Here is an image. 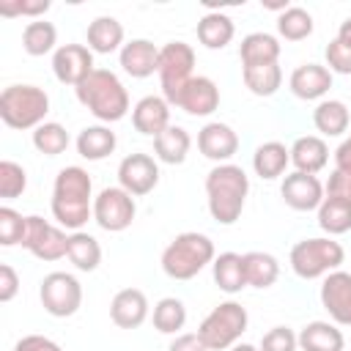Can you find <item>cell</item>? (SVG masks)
<instances>
[{"instance_id": "cell-40", "label": "cell", "mask_w": 351, "mask_h": 351, "mask_svg": "<svg viewBox=\"0 0 351 351\" xmlns=\"http://www.w3.org/2000/svg\"><path fill=\"white\" fill-rule=\"evenodd\" d=\"M27 189V173L22 165L3 159L0 162V197L3 200H14Z\"/></svg>"}, {"instance_id": "cell-27", "label": "cell", "mask_w": 351, "mask_h": 351, "mask_svg": "<svg viewBox=\"0 0 351 351\" xmlns=\"http://www.w3.org/2000/svg\"><path fill=\"white\" fill-rule=\"evenodd\" d=\"M299 348L302 351H343L346 348V337L337 329V324L310 321L299 332Z\"/></svg>"}, {"instance_id": "cell-3", "label": "cell", "mask_w": 351, "mask_h": 351, "mask_svg": "<svg viewBox=\"0 0 351 351\" xmlns=\"http://www.w3.org/2000/svg\"><path fill=\"white\" fill-rule=\"evenodd\" d=\"M77 101L101 123H115L129 112V90L123 88L121 77L110 69H96L88 80L77 88Z\"/></svg>"}, {"instance_id": "cell-43", "label": "cell", "mask_w": 351, "mask_h": 351, "mask_svg": "<svg viewBox=\"0 0 351 351\" xmlns=\"http://www.w3.org/2000/svg\"><path fill=\"white\" fill-rule=\"evenodd\" d=\"M324 58H326V69L332 74H351V47L343 44L340 38H332L326 44Z\"/></svg>"}, {"instance_id": "cell-6", "label": "cell", "mask_w": 351, "mask_h": 351, "mask_svg": "<svg viewBox=\"0 0 351 351\" xmlns=\"http://www.w3.org/2000/svg\"><path fill=\"white\" fill-rule=\"evenodd\" d=\"M291 269L302 280H318L326 277L329 271H337L340 263L346 261V250L340 241L332 236H313L302 239L291 247Z\"/></svg>"}, {"instance_id": "cell-2", "label": "cell", "mask_w": 351, "mask_h": 351, "mask_svg": "<svg viewBox=\"0 0 351 351\" xmlns=\"http://www.w3.org/2000/svg\"><path fill=\"white\" fill-rule=\"evenodd\" d=\"M250 192V178L247 173L233 165H217L208 170L206 176V197H208V214L219 222V225H233L241 211H244V200Z\"/></svg>"}, {"instance_id": "cell-34", "label": "cell", "mask_w": 351, "mask_h": 351, "mask_svg": "<svg viewBox=\"0 0 351 351\" xmlns=\"http://www.w3.org/2000/svg\"><path fill=\"white\" fill-rule=\"evenodd\" d=\"M244 85L255 96H274L282 85V69L280 63H266V66H247L241 69Z\"/></svg>"}, {"instance_id": "cell-15", "label": "cell", "mask_w": 351, "mask_h": 351, "mask_svg": "<svg viewBox=\"0 0 351 351\" xmlns=\"http://www.w3.org/2000/svg\"><path fill=\"white\" fill-rule=\"evenodd\" d=\"M280 195L285 200V206H291L293 211H318V206L324 203V184L318 181V176L310 173H288L282 178Z\"/></svg>"}, {"instance_id": "cell-24", "label": "cell", "mask_w": 351, "mask_h": 351, "mask_svg": "<svg viewBox=\"0 0 351 351\" xmlns=\"http://www.w3.org/2000/svg\"><path fill=\"white\" fill-rule=\"evenodd\" d=\"M88 49L99 52V55H110V52H121L123 49V25L115 16H96L88 25Z\"/></svg>"}, {"instance_id": "cell-19", "label": "cell", "mask_w": 351, "mask_h": 351, "mask_svg": "<svg viewBox=\"0 0 351 351\" xmlns=\"http://www.w3.org/2000/svg\"><path fill=\"white\" fill-rule=\"evenodd\" d=\"M291 93L302 101H315V99H324L332 88V71L321 63H302L293 69L291 80Z\"/></svg>"}, {"instance_id": "cell-23", "label": "cell", "mask_w": 351, "mask_h": 351, "mask_svg": "<svg viewBox=\"0 0 351 351\" xmlns=\"http://www.w3.org/2000/svg\"><path fill=\"white\" fill-rule=\"evenodd\" d=\"M74 145H77V154H80L82 159H88V162H101V159H107V156L115 151L118 137H115V132H112L110 126L96 123V126H85V129L77 134Z\"/></svg>"}, {"instance_id": "cell-31", "label": "cell", "mask_w": 351, "mask_h": 351, "mask_svg": "<svg viewBox=\"0 0 351 351\" xmlns=\"http://www.w3.org/2000/svg\"><path fill=\"white\" fill-rule=\"evenodd\" d=\"M189 145H192V137L184 126H176L170 123L162 134L154 137V151H156V159L165 162V165H181L189 154Z\"/></svg>"}, {"instance_id": "cell-39", "label": "cell", "mask_w": 351, "mask_h": 351, "mask_svg": "<svg viewBox=\"0 0 351 351\" xmlns=\"http://www.w3.org/2000/svg\"><path fill=\"white\" fill-rule=\"evenodd\" d=\"M277 33L285 41H304L313 33V16H310V11H304L299 5H288L277 16Z\"/></svg>"}, {"instance_id": "cell-38", "label": "cell", "mask_w": 351, "mask_h": 351, "mask_svg": "<svg viewBox=\"0 0 351 351\" xmlns=\"http://www.w3.org/2000/svg\"><path fill=\"white\" fill-rule=\"evenodd\" d=\"M71 137L63 123L58 121H44L38 129H33V148L44 156H60L69 148Z\"/></svg>"}, {"instance_id": "cell-21", "label": "cell", "mask_w": 351, "mask_h": 351, "mask_svg": "<svg viewBox=\"0 0 351 351\" xmlns=\"http://www.w3.org/2000/svg\"><path fill=\"white\" fill-rule=\"evenodd\" d=\"M132 123L140 134L156 137L170 126V104L165 96H143L134 107H132Z\"/></svg>"}, {"instance_id": "cell-51", "label": "cell", "mask_w": 351, "mask_h": 351, "mask_svg": "<svg viewBox=\"0 0 351 351\" xmlns=\"http://www.w3.org/2000/svg\"><path fill=\"white\" fill-rule=\"evenodd\" d=\"M230 351H261L258 346H252V343H236Z\"/></svg>"}, {"instance_id": "cell-4", "label": "cell", "mask_w": 351, "mask_h": 351, "mask_svg": "<svg viewBox=\"0 0 351 351\" xmlns=\"http://www.w3.org/2000/svg\"><path fill=\"white\" fill-rule=\"evenodd\" d=\"M214 241L206 233L186 230L178 233L162 252V271L170 280H192L197 277L208 263H214Z\"/></svg>"}, {"instance_id": "cell-30", "label": "cell", "mask_w": 351, "mask_h": 351, "mask_svg": "<svg viewBox=\"0 0 351 351\" xmlns=\"http://www.w3.org/2000/svg\"><path fill=\"white\" fill-rule=\"evenodd\" d=\"M211 274L219 291L225 293H239L241 288H247V277H244V261L239 252H219L211 263Z\"/></svg>"}, {"instance_id": "cell-7", "label": "cell", "mask_w": 351, "mask_h": 351, "mask_svg": "<svg viewBox=\"0 0 351 351\" xmlns=\"http://www.w3.org/2000/svg\"><path fill=\"white\" fill-rule=\"evenodd\" d=\"M247 324H250V315H247V307L241 302H219L197 326V335L200 340L206 343L208 351H225V348H233L241 335L247 332Z\"/></svg>"}, {"instance_id": "cell-33", "label": "cell", "mask_w": 351, "mask_h": 351, "mask_svg": "<svg viewBox=\"0 0 351 351\" xmlns=\"http://www.w3.org/2000/svg\"><path fill=\"white\" fill-rule=\"evenodd\" d=\"M71 263H74V269H80V271H96L99 269V263H101V247H99V241L90 236V233H85V230H74L71 236H69V255H66Z\"/></svg>"}, {"instance_id": "cell-16", "label": "cell", "mask_w": 351, "mask_h": 351, "mask_svg": "<svg viewBox=\"0 0 351 351\" xmlns=\"http://www.w3.org/2000/svg\"><path fill=\"white\" fill-rule=\"evenodd\" d=\"M197 148L206 159L217 162V165H225L233 159V154L239 151V134L228 126V123H219V121H211L206 123L200 132H197Z\"/></svg>"}, {"instance_id": "cell-47", "label": "cell", "mask_w": 351, "mask_h": 351, "mask_svg": "<svg viewBox=\"0 0 351 351\" xmlns=\"http://www.w3.org/2000/svg\"><path fill=\"white\" fill-rule=\"evenodd\" d=\"M19 291V277L14 271V266L3 263L0 266V302H11Z\"/></svg>"}, {"instance_id": "cell-29", "label": "cell", "mask_w": 351, "mask_h": 351, "mask_svg": "<svg viewBox=\"0 0 351 351\" xmlns=\"http://www.w3.org/2000/svg\"><path fill=\"white\" fill-rule=\"evenodd\" d=\"M313 123L324 137H340L343 132H348L351 112L340 99H321L313 110Z\"/></svg>"}, {"instance_id": "cell-26", "label": "cell", "mask_w": 351, "mask_h": 351, "mask_svg": "<svg viewBox=\"0 0 351 351\" xmlns=\"http://www.w3.org/2000/svg\"><path fill=\"white\" fill-rule=\"evenodd\" d=\"M291 165V148H285L282 143L277 140H269V143H261L252 154V170L255 176H261L263 181H274L280 178Z\"/></svg>"}, {"instance_id": "cell-46", "label": "cell", "mask_w": 351, "mask_h": 351, "mask_svg": "<svg viewBox=\"0 0 351 351\" xmlns=\"http://www.w3.org/2000/svg\"><path fill=\"white\" fill-rule=\"evenodd\" d=\"M14 351H63V348L47 335H25L16 340Z\"/></svg>"}, {"instance_id": "cell-36", "label": "cell", "mask_w": 351, "mask_h": 351, "mask_svg": "<svg viewBox=\"0 0 351 351\" xmlns=\"http://www.w3.org/2000/svg\"><path fill=\"white\" fill-rule=\"evenodd\" d=\"M186 324V307L176 296H165L154 304V329L162 335H178Z\"/></svg>"}, {"instance_id": "cell-9", "label": "cell", "mask_w": 351, "mask_h": 351, "mask_svg": "<svg viewBox=\"0 0 351 351\" xmlns=\"http://www.w3.org/2000/svg\"><path fill=\"white\" fill-rule=\"evenodd\" d=\"M38 299L41 307L52 315V318H69L80 310L82 304V285L74 274L69 271H49L41 280L38 288Z\"/></svg>"}, {"instance_id": "cell-17", "label": "cell", "mask_w": 351, "mask_h": 351, "mask_svg": "<svg viewBox=\"0 0 351 351\" xmlns=\"http://www.w3.org/2000/svg\"><path fill=\"white\" fill-rule=\"evenodd\" d=\"M176 107L184 110V112H189V115H195V118L211 115L219 107V88H217V82L211 77H200V74L192 77L186 82V88L181 90Z\"/></svg>"}, {"instance_id": "cell-20", "label": "cell", "mask_w": 351, "mask_h": 351, "mask_svg": "<svg viewBox=\"0 0 351 351\" xmlns=\"http://www.w3.org/2000/svg\"><path fill=\"white\" fill-rule=\"evenodd\" d=\"M110 318L121 329H137L148 318V299L140 288H121L110 302Z\"/></svg>"}, {"instance_id": "cell-32", "label": "cell", "mask_w": 351, "mask_h": 351, "mask_svg": "<svg viewBox=\"0 0 351 351\" xmlns=\"http://www.w3.org/2000/svg\"><path fill=\"white\" fill-rule=\"evenodd\" d=\"M244 261V277H247V285L252 288H269L277 282L280 277V261L271 255V252H244L241 255Z\"/></svg>"}, {"instance_id": "cell-25", "label": "cell", "mask_w": 351, "mask_h": 351, "mask_svg": "<svg viewBox=\"0 0 351 351\" xmlns=\"http://www.w3.org/2000/svg\"><path fill=\"white\" fill-rule=\"evenodd\" d=\"M239 58H241V69L277 63V58H280V41H277V36L263 33V30L250 33L239 44Z\"/></svg>"}, {"instance_id": "cell-14", "label": "cell", "mask_w": 351, "mask_h": 351, "mask_svg": "<svg viewBox=\"0 0 351 351\" xmlns=\"http://www.w3.org/2000/svg\"><path fill=\"white\" fill-rule=\"evenodd\" d=\"M159 184V165L148 154H129L118 165V186H123L129 195L143 197L154 192Z\"/></svg>"}, {"instance_id": "cell-5", "label": "cell", "mask_w": 351, "mask_h": 351, "mask_svg": "<svg viewBox=\"0 0 351 351\" xmlns=\"http://www.w3.org/2000/svg\"><path fill=\"white\" fill-rule=\"evenodd\" d=\"M49 112V96L38 85H8L0 93V118L8 129H38Z\"/></svg>"}, {"instance_id": "cell-18", "label": "cell", "mask_w": 351, "mask_h": 351, "mask_svg": "<svg viewBox=\"0 0 351 351\" xmlns=\"http://www.w3.org/2000/svg\"><path fill=\"white\" fill-rule=\"evenodd\" d=\"M121 69L134 77V80H145L154 71H159V47L148 38H132L123 44V49L118 52Z\"/></svg>"}, {"instance_id": "cell-52", "label": "cell", "mask_w": 351, "mask_h": 351, "mask_svg": "<svg viewBox=\"0 0 351 351\" xmlns=\"http://www.w3.org/2000/svg\"><path fill=\"white\" fill-rule=\"evenodd\" d=\"M348 140H351V134H348Z\"/></svg>"}, {"instance_id": "cell-42", "label": "cell", "mask_w": 351, "mask_h": 351, "mask_svg": "<svg viewBox=\"0 0 351 351\" xmlns=\"http://www.w3.org/2000/svg\"><path fill=\"white\" fill-rule=\"evenodd\" d=\"M261 351H296L299 348V335H293V329L288 326H271L263 337H261Z\"/></svg>"}, {"instance_id": "cell-8", "label": "cell", "mask_w": 351, "mask_h": 351, "mask_svg": "<svg viewBox=\"0 0 351 351\" xmlns=\"http://www.w3.org/2000/svg\"><path fill=\"white\" fill-rule=\"evenodd\" d=\"M195 49L186 41H167L165 47H159V85H162V96L167 99V104H178L181 90L186 88V82L195 77Z\"/></svg>"}, {"instance_id": "cell-22", "label": "cell", "mask_w": 351, "mask_h": 351, "mask_svg": "<svg viewBox=\"0 0 351 351\" xmlns=\"http://www.w3.org/2000/svg\"><path fill=\"white\" fill-rule=\"evenodd\" d=\"M329 162V145L324 137L318 134H304V137H296L293 145H291V165L299 170V173H310L315 176L318 170H324Z\"/></svg>"}, {"instance_id": "cell-12", "label": "cell", "mask_w": 351, "mask_h": 351, "mask_svg": "<svg viewBox=\"0 0 351 351\" xmlns=\"http://www.w3.org/2000/svg\"><path fill=\"white\" fill-rule=\"evenodd\" d=\"M96 71L93 66V52L85 44H63L52 55V74L63 85H80Z\"/></svg>"}, {"instance_id": "cell-45", "label": "cell", "mask_w": 351, "mask_h": 351, "mask_svg": "<svg viewBox=\"0 0 351 351\" xmlns=\"http://www.w3.org/2000/svg\"><path fill=\"white\" fill-rule=\"evenodd\" d=\"M324 197H335V200L351 203V173L332 170L329 173V181L324 184Z\"/></svg>"}, {"instance_id": "cell-49", "label": "cell", "mask_w": 351, "mask_h": 351, "mask_svg": "<svg viewBox=\"0 0 351 351\" xmlns=\"http://www.w3.org/2000/svg\"><path fill=\"white\" fill-rule=\"evenodd\" d=\"M335 170L351 173V140H343L335 151Z\"/></svg>"}, {"instance_id": "cell-48", "label": "cell", "mask_w": 351, "mask_h": 351, "mask_svg": "<svg viewBox=\"0 0 351 351\" xmlns=\"http://www.w3.org/2000/svg\"><path fill=\"white\" fill-rule=\"evenodd\" d=\"M167 351H208V348L197 332H186V335H176L173 343L167 346Z\"/></svg>"}, {"instance_id": "cell-10", "label": "cell", "mask_w": 351, "mask_h": 351, "mask_svg": "<svg viewBox=\"0 0 351 351\" xmlns=\"http://www.w3.org/2000/svg\"><path fill=\"white\" fill-rule=\"evenodd\" d=\"M137 203L123 186H104L93 197V222L107 233H121L134 222Z\"/></svg>"}, {"instance_id": "cell-44", "label": "cell", "mask_w": 351, "mask_h": 351, "mask_svg": "<svg viewBox=\"0 0 351 351\" xmlns=\"http://www.w3.org/2000/svg\"><path fill=\"white\" fill-rule=\"evenodd\" d=\"M49 11V0H16V3H0L3 16H41Z\"/></svg>"}, {"instance_id": "cell-13", "label": "cell", "mask_w": 351, "mask_h": 351, "mask_svg": "<svg viewBox=\"0 0 351 351\" xmlns=\"http://www.w3.org/2000/svg\"><path fill=\"white\" fill-rule=\"evenodd\" d=\"M321 307L329 313L332 324L351 326V271H329L321 282Z\"/></svg>"}, {"instance_id": "cell-50", "label": "cell", "mask_w": 351, "mask_h": 351, "mask_svg": "<svg viewBox=\"0 0 351 351\" xmlns=\"http://www.w3.org/2000/svg\"><path fill=\"white\" fill-rule=\"evenodd\" d=\"M337 38H340L343 44H348V47H351V16H348V19H343V25H340V30H337Z\"/></svg>"}, {"instance_id": "cell-1", "label": "cell", "mask_w": 351, "mask_h": 351, "mask_svg": "<svg viewBox=\"0 0 351 351\" xmlns=\"http://www.w3.org/2000/svg\"><path fill=\"white\" fill-rule=\"evenodd\" d=\"M52 217L63 230H82L93 219V181L85 167L69 165L58 170L52 184Z\"/></svg>"}, {"instance_id": "cell-28", "label": "cell", "mask_w": 351, "mask_h": 351, "mask_svg": "<svg viewBox=\"0 0 351 351\" xmlns=\"http://www.w3.org/2000/svg\"><path fill=\"white\" fill-rule=\"evenodd\" d=\"M233 36H236V25L222 11H208L197 22V41L206 49H222L233 41Z\"/></svg>"}, {"instance_id": "cell-37", "label": "cell", "mask_w": 351, "mask_h": 351, "mask_svg": "<svg viewBox=\"0 0 351 351\" xmlns=\"http://www.w3.org/2000/svg\"><path fill=\"white\" fill-rule=\"evenodd\" d=\"M318 225L329 236L348 233L351 230V203L335 200V197H324V203L318 206Z\"/></svg>"}, {"instance_id": "cell-11", "label": "cell", "mask_w": 351, "mask_h": 351, "mask_svg": "<svg viewBox=\"0 0 351 351\" xmlns=\"http://www.w3.org/2000/svg\"><path fill=\"white\" fill-rule=\"evenodd\" d=\"M22 247L33 252L38 261H60L69 255V233L60 225H52L38 214H30Z\"/></svg>"}, {"instance_id": "cell-41", "label": "cell", "mask_w": 351, "mask_h": 351, "mask_svg": "<svg viewBox=\"0 0 351 351\" xmlns=\"http://www.w3.org/2000/svg\"><path fill=\"white\" fill-rule=\"evenodd\" d=\"M27 233V217H22L19 211H14L11 206L0 208V244L3 247H14L22 244Z\"/></svg>"}, {"instance_id": "cell-35", "label": "cell", "mask_w": 351, "mask_h": 351, "mask_svg": "<svg viewBox=\"0 0 351 351\" xmlns=\"http://www.w3.org/2000/svg\"><path fill=\"white\" fill-rule=\"evenodd\" d=\"M58 44V30L52 22H44V19H36V22H27L25 30H22V49L33 58H41L47 52H52Z\"/></svg>"}]
</instances>
